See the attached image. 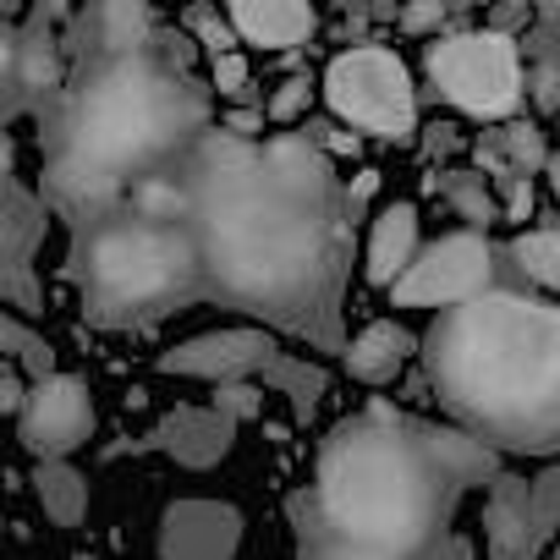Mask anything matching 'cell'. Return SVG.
<instances>
[{"label": "cell", "mask_w": 560, "mask_h": 560, "mask_svg": "<svg viewBox=\"0 0 560 560\" xmlns=\"http://www.w3.org/2000/svg\"><path fill=\"white\" fill-rule=\"evenodd\" d=\"M269 380H280L292 390V401H298V412L308 418L314 407H319V396H325V374L319 369H308V363H287V358H275L269 363Z\"/></svg>", "instance_id": "22"}, {"label": "cell", "mask_w": 560, "mask_h": 560, "mask_svg": "<svg viewBox=\"0 0 560 560\" xmlns=\"http://www.w3.org/2000/svg\"><path fill=\"white\" fill-rule=\"evenodd\" d=\"M94 434V401L89 385L72 374H50L34 380V396L23 407V445L45 462V456H67Z\"/></svg>", "instance_id": "9"}, {"label": "cell", "mask_w": 560, "mask_h": 560, "mask_svg": "<svg viewBox=\"0 0 560 560\" xmlns=\"http://www.w3.org/2000/svg\"><path fill=\"white\" fill-rule=\"evenodd\" d=\"M292 511V533H298V560H401V555H385V549H369V544H352L347 533H336L325 522V511L314 505V489H298L287 500Z\"/></svg>", "instance_id": "15"}, {"label": "cell", "mask_w": 560, "mask_h": 560, "mask_svg": "<svg viewBox=\"0 0 560 560\" xmlns=\"http://www.w3.org/2000/svg\"><path fill=\"white\" fill-rule=\"evenodd\" d=\"M429 78L467 116H505L522 94L516 50L505 34H456L429 45Z\"/></svg>", "instance_id": "7"}, {"label": "cell", "mask_w": 560, "mask_h": 560, "mask_svg": "<svg viewBox=\"0 0 560 560\" xmlns=\"http://www.w3.org/2000/svg\"><path fill=\"white\" fill-rule=\"evenodd\" d=\"M303 105H308V78H292L269 100V121H292V116H303Z\"/></svg>", "instance_id": "24"}, {"label": "cell", "mask_w": 560, "mask_h": 560, "mask_svg": "<svg viewBox=\"0 0 560 560\" xmlns=\"http://www.w3.org/2000/svg\"><path fill=\"white\" fill-rule=\"evenodd\" d=\"M478 292H489V242L472 231H456L423 247L412 269L390 287L401 308H456V303H472Z\"/></svg>", "instance_id": "8"}, {"label": "cell", "mask_w": 560, "mask_h": 560, "mask_svg": "<svg viewBox=\"0 0 560 560\" xmlns=\"http://www.w3.org/2000/svg\"><path fill=\"white\" fill-rule=\"evenodd\" d=\"M516 258H522V269L538 280V287L560 292V225H544V231L516 236Z\"/></svg>", "instance_id": "21"}, {"label": "cell", "mask_w": 560, "mask_h": 560, "mask_svg": "<svg viewBox=\"0 0 560 560\" xmlns=\"http://www.w3.org/2000/svg\"><path fill=\"white\" fill-rule=\"evenodd\" d=\"M34 494H39V505L56 527H78L89 516V478L61 456H45L34 467Z\"/></svg>", "instance_id": "18"}, {"label": "cell", "mask_w": 560, "mask_h": 560, "mask_svg": "<svg viewBox=\"0 0 560 560\" xmlns=\"http://www.w3.org/2000/svg\"><path fill=\"white\" fill-rule=\"evenodd\" d=\"M214 407H220V412H231V418L242 423V418H253V412H258V390H253V385H236V380H231V385H220Z\"/></svg>", "instance_id": "25"}, {"label": "cell", "mask_w": 560, "mask_h": 560, "mask_svg": "<svg viewBox=\"0 0 560 560\" xmlns=\"http://www.w3.org/2000/svg\"><path fill=\"white\" fill-rule=\"evenodd\" d=\"M407 352H412V336H407L401 325L380 319V325H369V330L347 347V374L363 380V385H385V380L401 374Z\"/></svg>", "instance_id": "17"}, {"label": "cell", "mask_w": 560, "mask_h": 560, "mask_svg": "<svg viewBox=\"0 0 560 560\" xmlns=\"http://www.w3.org/2000/svg\"><path fill=\"white\" fill-rule=\"evenodd\" d=\"M549 560H560V549H555V555H549Z\"/></svg>", "instance_id": "36"}, {"label": "cell", "mask_w": 560, "mask_h": 560, "mask_svg": "<svg viewBox=\"0 0 560 560\" xmlns=\"http://www.w3.org/2000/svg\"><path fill=\"white\" fill-rule=\"evenodd\" d=\"M7 287H12V298H18L23 314L39 308V292H34V280H28V264H23V269H7Z\"/></svg>", "instance_id": "27"}, {"label": "cell", "mask_w": 560, "mask_h": 560, "mask_svg": "<svg viewBox=\"0 0 560 560\" xmlns=\"http://www.w3.org/2000/svg\"><path fill=\"white\" fill-rule=\"evenodd\" d=\"M214 89H220V94H242V89H247V61H242L236 50L214 56Z\"/></svg>", "instance_id": "26"}, {"label": "cell", "mask_w": 560, "mask_h": 560, "mask_svg": "<svg viewBox=\"0 0 560 560\" xmlns=\"http://www.w3.org/2000/svg\"><path fill=\"white\" fill-rule=\"evenodd\" d=\"M0 231H7V269H23L34 242L45 236V203L28 198L18 182H7V198H0Z\"/></svg>", "instance_id": "19"}, {"label": "cell", "mask_w": 560, "mask_h": 560, "mask_svg": "<svg viewBox=\"0 0 560 560\" xmlns=\"http://www.w3.org/2000/svg\"><path fill=\"white\" fill-rule=\"evenodd\" d=\"M209 105L154 56H116L67 105L50 176L78 209H116L138 187L192 165Z\"/></svg>", "instance_id": "4"}, {"label": "cell", "mask_w": 560, "mask_h": 560, "mask_svg": "<svg viewBox=\"0 0 560 560\" xmlns=\"http://www.w3.org/2000/svg\"><path fill=\"white\" fill-rule=\"evenodd\" d=\"M78 560H100V555H78Z\"/></svg>", "instance_id": "35"}, {"label": "cell", "mask_w": 560, "mask_h": 560, "mask_svg": "<svg viewBox=\"0 0 560 560\" xmlns=\"http://www.w3.org/2000/svg\"><path fill=\"white\" fill-rule=\"evenodd\" d=\"M236 418L220 407H176L160 418V429L149 434V445H160L165 456H176L182 467H214L231 451Z\"/></svg>", "instance_id": "13"}, {"label": "cell", "mask_w": 560, "mask_h": 560, "mask_svg": "<svg viewBox=\"0 0 560 560\" xmlns=\"http://www.w3.org/2000/svg\"><path fill=\"white\" fill-rule=\"evenodd\" d=\"M23 363H28V374H34V380H50V369H56V358H50V347H45V341H28V347H23Z\"/></svg>", "instance_id": "29"}, {"label": "cell", "mask_w": 560, "mask_h": 560, "mask_svg": "<svg viewBox=\"0 0 560 560\" xmlns=\"http://www.w3.org/2000/svg\"><path fill=\"white\" fill-rule=\"evenodd\" d=\"M198 34H203V45H209L214 56H225V50H231V28H220L214 18H203V23H198Z\"/></svg>", "instance_id": "30"}, {"label": "cell", "mask_w": 560, "mask_h": 560, "mask_svg": "<svg viewBox=\"0 0 560 560\" xmlns=\"http://www.w3.org/2000/svg\"><path fill=\"white\" fill-rule=\"evenodd\" d=\"M325 100L341 121L352 127H369L380 138H412L418 127V94H412V78L407 67L380 50V45H363V50H347L330 61L325 72Z\"/></svg>", "instance_id": "6"}, {"label": "cell", "mask_w": 560, "mask_h": 560, "mask_svg": "<svg viewBox=\"0 0 560 560\" xmlns=\"http://www.w3.org/2000/svg\"><path fill=\"white\" fill-rule=\"evenodd\" d=\"M555 187H560V165H555Z\"/></svg>", "instance_id": "34"}, {"label": "cell", "mask_w": 560, "mask_h": 560, "mask_svg": "<svg viewBox=\"0 0 560 560\" xmlns=\"http://www.w3.org/2000/svg\"><path fill=\"white\" fill-rule=\"evenodd\" d=\"M445 560H472V549H467L462 538H451V549H445Z\"/></svg>", "instance_id": "33"}, {"label": "cell", "mask_w": 560, "mask_h": 560, "mask_svg": "<svg viewBox=\"0 0 560 560\" xmlns=\"http://www.w3.org/2000/svg\"><path fill=\"white\" fill-rule=\"evenodd\" d=\"M429 380L489 445H560V314L511 292H478L429 330Z\"/></svg>", "instance_id": "3"}, {"label": "cell", "mask_w": 560, "mask_h": 560, "mask_svg": "<svg viewBox=\"0 0 560 560\" xmlns=\"http://www.w3.org/2000/svg\"><path fill=\"white\" fill-rule=\"evenodd\" d=\"M483 538H489V560H538V549L549 544V527L533 505V483L505 478V472L489 483Z\"/></svg>", "instance_id": "12"}, {"label": "cell", "mask_w": 560, "mask_h": 560, "mask_svg": "<svg viewBox=\"0 0 560 560\" xmlns=\"http://www.w3.org/2000/svg\"><path fill=\"white\" fill-rule=\"evenodd\" d=\"M494 478L500 472H494L489 440L429 429V423L374 407L330 429L319 451L314 505L352 544H369L401 560H445L451 511L462 489L494 483Z\"/></svg>", "instance_id": "2"}, {"label": "cell", "mask_w": 560, "mask_h": 560, "mask_svg": "<svg viewBox=\"0 0 560 560\" xmlns=\"http://www.w3.org/2000/svg\"><path fill=\"white\" fill-rule=\"evenodd\" d=\"M203 280L192 220L149 209H94L78 236V287L105 325H132L176 308Z\"/></svg>", "instance_id": "5"}, {"label": "cell", "mask_w": 560, "mask_h": 560, "mask_svg": "<svg viewBox=\"0 0 560 560\" xmlns=\"http://www.w3.org/2000/svg\"><path fill=\"white\" fill-rule=\"evenodd\" d=\"M407 23H412V28H429V23H434V0H418V7L407 12Z\"/></svg>", "instance_id": "32"}, {"label": "cell", "mask_w": 560, "mask_h": 560, "mask_svg": "<svg viewBox=\"0 0 560 560\" xmlns=\"http://www.w3.org/2000/svg\"><path fill=\"white\" fill-rule=\"evenodd\" d=\"M203 280L247 314L325 330L336 287V171L308 138L209 132L192 160Z\"/></svg>", "instance_id": "1"}, {"label": "cell", "mask_w": 560, "mask_h": 560, "mask_svg": "<svg viewBox=\"0 0 560 560\" xmlns=\"http://www.w3.org/2000/svg\"><path fill=\"white\" fill-rule=\"evenodd\" d=\"M0 401H7L18 418H23V407H28V396H23V374H18V363H7V380H0Z\"/></svg>", "instance_id": "28"}, {"label": "cell", "mask_w": 560, "mask_h": 560, "mask_svg": "<svg viewBox=\"0 0 560 560\" xmlns=\"http://www.w3.org/2000/svg\"><path fill=\"white\" fill-rule=\"evenodd\" d=\"M269 363H275L269 330H247V325L192 336V341H182V347H171V352L160 358L165 374L214 380V385H231V380H242V374H253V369H269Z\"/></svg>", "instance_id": "10"}, {"label": "cell", "mask_w": 560, "mask_h": 560, "mask_svg": "<svg viewBox=\"0 0 560 560\" xmlns=\"http://www.w3.org/2000/svg\"><path fill=\"white\" fill-rule=\"evenodd\" d=\"M100 39L110 56H138L149 39V12L143 0H105L100 7Z\"/></svg>", "instance_id": "20"}, {"label": "cell", "mask_w": 560, "mask_h": 560, "mask_svg": "<svg viewBox=\"0 0 560 560\" xmlns=\"http://www.w3.org/2000/svg\"><path fill=\"white\" fill-rule=\"evenodd\" d=\"M533 505H538L544 527H549V533H560V467H549V472H538V478H533Z\"/></svg>", "instance_id": "23"}, {"label": "cell", "mask_w": 560, "mask_h": 560, "mask_svg": "<svg viewBox=\"0 0 560 560\" xmlns=\"http://www.w3.org/2000/svg\"><path fill=\"white\" fill-rule=\"evenodd\" d=\"M412 258H418V209L390 203L374 220V236H369V280L374 287H396V280L412 269Z\"/></svg>", "instance_id": "16"}, {"label": "cell", "mask_w": 560, "mask_h": 560, "mask_svg": "<svg viewBox=\"0 0 560 560\" xmlns=\"http://www.w3.org/2000/svg\"><path fill=\"white\" fill-rule=\"evenodd\" d=\"M242 516L225 500H176L160 522V560H236Z\"/></svg>", "instance_id": "11"}, {"label": "cell", "mask_w": 560, "mask_h": 560, "mask_svg": "<svg viewBox=\"0 0 560 560\" xmlns=\"http://www.w3.org/2000/svg\"><path fill=\"white\" fill-rule=\"evenodd\" d=\"M225 12L247 45L264 50H292L314 34V7L308 0H225Z\"/></svg>", "instance_id": "14"}, {"label": "cell", "mask_w": 560, "mask_h": 560, "mask_svg": "<svg viewBox=\"0 0 560 560\" xmlns=\"http://www.w3.org/2000/svg\"><path fill=\"white\" fill-rule=\"evenodd\" d=\"M258 127H264V116H258V110H236V116L225 121V132H236V138H253Z\"/></svg>", "instance_id": "31"}]
</instances>
